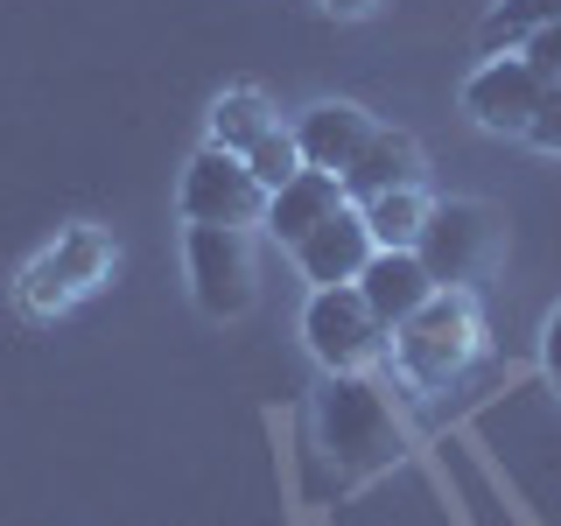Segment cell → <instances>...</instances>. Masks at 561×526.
Masks as SVG:
<instances>
[{
    "instance_id": "obj_1",
    "label": "cell",
    "mask_w": 561,
    "mask_h": 526,
    "mask_svg": "<svg viewBox=\"0 0 561 526\" xmlns=\"http://www.w3.org/2000/svg\"><path fill=\"white\" fill-rule=\"evenodd\" d=\"M316 435H323V456L337 464V478H379L408 456V428H400L393 400L379 393L365 373H330L323 393H316Z\"/></svg>"
},
{
    "instance_id": "obj_2",
    "label": "cell",
    "mask_w": 561,
    "mask_h": 526,
    "mask_svg": "<svg viewBox=\"0 0 561 526\" xmlns=\"http://www.w3.org/2000/svg\"><path fill=\"white\" fill-rule=\"evenodd\" d=\"M478 351H484V316H478V295L470 288H435L428 302L393 330V365L421 393L463 379L470 365H478Z\"/></svg>"
},
{
    "instance_id": "obj_3",
    "label": "cell",
    "mask_w": 561,
    "mask_h": 526,
    "mask_svg": "<svg viewBox=\"0 0 561 526\" xmlns=\"http://www.w3.org/2000/svg\"><path fill=\"white\" fill-rule=\"evenodd\" d=\"M414 253L435 288H478L505 253V225L478 197H443V204H428V225H421Z\"/></svg>"
},
{
    "instance_id": "obj_4",
    "label": "cell",
    "mask_w": 561,
    "mask_h": 526,
    "mask_svg": "<svg viewBox=\"0 0 561 526\" xmlns=\"http://www.w3.org/2000/svg\"><path fill=\"white\" fill-rule=\"evenodd\" d=\"M183 267H190V295L210 323H232L253 309L260 295V253H253V225H190L183 239Z\"/></svg>"
},
{
    "instance_id": "obj_5",
    "label": "cell",
    "mask_w": 561,
    "mask_h": 526,
    "mask_svg": "<svg viewBox=\"0 0 561 526\" xmlns=\"http://www.w3.org/2000/svg\"><path fill=\"white\" fill-rule=\"evenodd\" d=\"M105 274H113V239H105L99 225H70V232H57L49 253H35L28 267H22L14 302H22V316L49 323V316H64L70 302H84Z\"/></svg>"
},
{
    "instance_id": "obj_6",
    "label": "cell",
    "mask_w": 561,
    "mask_h": 526,
    "mask_svg": "<svg viewBox=\"0 0 561 526\" xmlns=\"http://www.w3.org/2000/svg\"><path fill=\"white\" fill-rule=\"evenodd\" d=\"M302 344L323 358V373H365V365L386 351V323L365 309L358 281H337V288H316L302 309Z\"/></svg>"
},
{
    "instance_id": "obj_7",
    "label": "cell",
    "mask_w": 561,
    "mask_h": 526,
    "mask_svg": "<svg viewBox=\"0 0 561 526\" xmlns=\"http://www.w3.org/2000/svg\"><path fill=\"white\" fill-rule=\"evenodd\" d=\"M175 204H183L190 225H260V218H267V190L253 183L245 155H232V148L190 155L183 197H175Z\"/></svg>"
},
{
    "instance_id": "obj_8",
    "label": "cell",
    "mask_w": 561,
    "mask_h": 526,
    "mask_svg": "<svg viewBox=\"0 0 561 526\" xmlns=\"http://www.w3.org/2000/svg\"><path fill=\"white\" fill-rule=\"evenodd\" d=\"M540 105H548V78H540L519 49L491 57L484 70H470V84H463V113L478 119L484 134H519L526 140V127L540 119Z\"/></svg>"
},
{
    "instance_id": "obj_9",
    "label": "cell",
    "mask_w": 561,
    "mask_h": 526,
    "mask_svg": "<svg viewBox=\"0 0 561 526\" xmlns=\"http://www.w3.org/2000/svg\"><path fill=\"white\" fill-rule=\"evenodd\" d=\"M288 134H295V148H302V169H330L344 183V169L365 155V140L379 134V119L351 99H323V105H309Z\"/></svg>"
},
{
    "instance_id": "obj_10",
    "label": "cell",
    "mask_w": 561,
    "mask_h": 526,
    "mask_svg": "<svg viewBox=\"0 0 561 526\" xmlns=\"http://www.w3.org/2000/svg\"><path fill=\"white\" fill-rule=\"evenodd\" d=\"M373 253H379V245H373V225H365V210H358V204H337L302 245H295V267H302L316 288H337V281H358Z\"/></svg>"
},
{
    "instance_id": "obj_11",
    "label": "cell",
    "mask_w": 561,
    "mask_h": 526,
    "mask_svg": "<svg viewBox=\"0 0 561 526\" xmlns=\"http://www.w3.org/2000/svg\"><path fill=\"white\" fill-rule=\"evenodd\" d=\"M358 295H365V309L386 323V338H393V330L435 295V281H428V267H421V253H393V245H379V253L365 260V274H358Z\"/></svg>"
},
{
    "instance_id": "obj_12",
    "label": "cell",
    "mask_w": 561,
    "mask_h": 526,
    "mask_svg": "<svg viewBox=\"0 0 561 526\" xmlns=\"http://www.w3.org/2000/svg\"><path fill=\"white\" fill-rule=\"evenodd\" d=\"M386 190H421V140L400 127H379L365 140V155L344 169V197L351 204H373Z\"/></svg>"
},
{
    "instance_id": "obj_13",
    "label": "cell",
    "mask_w": 561,
    "mask_h": 526,
    "mask_svg": "<svg viewBox=\"0 0 561 526\" xmlns=\"http://www.w3.org/2000/svg\"><path fill=\"white\" fill-rule=\"evenodd\" d=\"M337 204H351L337 175H330V169H302L295 183H280L274 197H267V218H260V225H267V239H280V245L295 253V245H302V239H309V232H316V225H323Z\"/></svg>"
},
{
    "instance_id": "obj_14",
    "label": "cell",
    "mask_w": 561,
    "mask_h": 526,
    "mask_svg": "<svg viewBox=\"0 0 561 526\" xmlns=\"http://www.w3.org/2000/svg\"><path fill=\"white\" fill-rule=\"evenodd\" d=\"M267 127H280L267 92H253V84H232V92H218V105H210V148H232L245 155Z\"/></svg>"
},
{
    "instance_id": "obj_15",
    "label": "cell",
    "mask_w": 561,
    "mask_h": 526,
    "mask_svg": "<svg viewBox=\"0 0 561 526\" xmlns=\"http://www.w3.org/2000/svg\"><path fill=\"white\" fill-rule=\"evenodd\" d=\"M365 225H373V245H393V253H414L421 225H428V197L421 190H386V197L358 204Z\"/></svg>"
},
{
    "instance_id": "obj_16",
    "label": "cell",
    "mask_w": 561,
    "mask_h": 526,
    "mask_svg": "<svg viewBox=\"0 0 561 526\" xmlns=\"http://www.w3.org/2000/svg\"><path fill=\"white\" fill-rule=\"evenodd\" d=\"M554 22H561V0H499L484 14V57H505V49H519L526 35H540Z\"/></svg>"
},
{
    "instance_id": "obj_17",
    "label": "cell",
    "mask_w": 561,
    "mask_h": 526,
    "mask_svg": "<svg viewBox=\"0 0 561 526\" xmlns=\"http://www.w3.org/2000/svg\"><path fill=\"white\" fill-rule=\"evenodd\" d=\"M245 169H253V183L274 197L280 183H295V175H302V148H295V134H288V127H267V134L253 140V148H245Z\"/></svg>"
},
{
    "instance_id": "obj_18",
    "label": "cell",
    "mask_w": 561,
    "mask_h": 526,
    "mask_svg": "<svg viewBox=\"0 0 561 526\" xmlns=\"http://www.w3.org/2000/svg\"><path fill=\"white\" fill-rule=\"evenodd\" d=\"M519 57L534 64L548 84H561V22H554V28H540V35H526V43H519Z\"/></svg>"
},
{
    "instance_id": "obj_19",
    "label": "cell",
    "mask_w": 561,
    "mask_h": 526,
    "mask_svg": "<svg viewBox=\"0 0 561 526\" xmlns=\"http://www.w3.org/2000/svg\"><path fill=\"white\" fill-rule=\"evenodd\" d=\"M526 140H534L540 155H561V84H548V105H540V119L526 127Z\"/></svg>"
},
{
    "instance_id": "obj_20",
    "label": "cell",
    "mask_w": 561,
    "mask_h": 526,
    "mask_svg": "<svg viewBox=\"0 0 561 526\" xmlns=\"http://www.w3.org/2000/svg\"><path fill=\"white\" fill-rule=\"evenodd\" d=\"M540 373L561 386V309L548 316V323H540Z\"/></svg>"
},
{
    "instance_id": "obj_21",
    "label": "cell",
    "mask_w": 561,
    "mask_h": 526,
    "mask_svg": "<svg viewBox=\"0 0 561 526\" xmlns=\"http://www.w3.org/2000/svg\"><path fill=\"white\" fill-rule=\"evenodd\" d=\"M323 8H330V14H344V22H358V14H373L379 0H323Z\"/></svg>"
}]
</instances>
